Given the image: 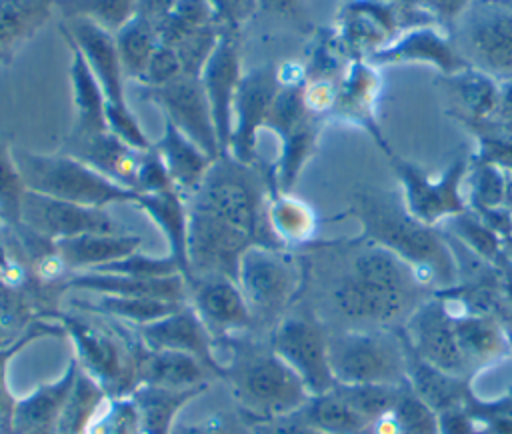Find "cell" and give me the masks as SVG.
I'll return each instance as SVG.
<instances>
[{"mask_svg": "<svg viewBox=\"0 0 512 434\" xmlns=\"http://www.w3.org/2000/svg\"><path fill=\"white\" fill-rule=\"evenodd\" d=\"M136 374L138 386L188 390L206 386V378L212 372L190 354L174 350H148L142 346Z\"/></svg>", "mask_w": 512, "mask_h": 434, "instance_id": "obj_22", "label": "cell"}, {"mask_svg": "<svg viewBox=\"0 0 512 434\" xmlns=\"http://www.w3.org/2000/svg\"><path fill=\"white\" fill-rule=\"evenodd\" d=\"M12 152L26 190L96 208H106L118 202L134 204L138 198V192L120 186L92 166L64 152L38 154L22 148Z\"/></svg>", "mask_w": 512, "mask_h": 434, "instance_id": "obj_3", "label": "cell"}, {"mask_svg": "<svg viewBox=\"0 0 512 434\" xmlns=\"http://www.w3.org/2000/svg\"><path fill=\"white\" fill-rule=\"evenodd\" d=\"M278 90L280 76L274 66H260L242 74L234 100V122L226 154L242 164H252L258 130L264 128Z\"/></svg>", "mask_w": 512, "mask_h": 434, "instance_id": "obj_12", "label": "cell"}, {"mask_svg": "<svg viewBox=\"0 0 512 434\" xmlns=\"http://www.w3.org/2000/svg\"><path fill=\"white\" fill-rule=\"evenodd\" d=\"M142 238L124 232H90L52 242L62 264L72 272H86L140 250Z\"/></svg>", "mask_w": 512, "mask_h": 434, "instance_id": "obj_19", "label": "cell"}, {"mask_svg": "<svg viewBox=\"0 0 512 434\" xmlns=\"http://www.w3.org/2000/svg\"><path fill=\"white\" fill-rule=\"evenodd\" d=\"M164 234L170 256L178 262L184 280L190 278L188 268V204L186 198L176 190H164L154 194H138L134 202Z\"/></svg>", "mask_w": 512, "mask_h": 434, "instance_id": "obj_23", "label": "cell"}, {"mask_svg": "<svg viewBox=\"0 0 512 434\" xmlns=\"http://www.w3.org/2000/svg\"><path fill=\"white\" fill-rule=\"evenodd\" d=\"M86 272H104V274H118V276H132V278H146V280L168 278L176 274L182 276L178 262L170 254L156 258V256H146L140 250L126 258L114 260L110 264H104Z\"/></svg>", "mask_w": 512, "mask_h": 434, "instance_id": "obj_37", "label": "cell"}, {"mask_svg": "<svg viewBox=\"0 0 512 434\" xmlns=\"http://www.w3.org/2000/svg\"><path fill=\"white\" fill-rule=\"evenodd\" d=\"M304 422L316 430H326L334 434H348L364 426L368 420L362 416L336 388H330L324 394L310 396L302 406Z\"/></svg>", "mask_w": 512, "mask_h": 434, "instance_id": "obj_30", "label": "cell"}, {"mask_svg": "<svg viewBox=\"0 0 512 434\" xmlns=\"http://www.w3.org/2000/svg\"><path fill=\"white\" fill-rule=\"evenodd\" d=\"M152 148L164 162L174 188L184 198L196 190L214 160L168 118H164L162 136L152 142Z\"/></svg>", "mask_w": 512, "mask_h": 434, "instance_id": "obj_20", "label": "cell"}, {"mask_svg": "<svg viewBox=\"0 0 512 434\" xmlns=\"http://www.w3.org/2000/svg\"><path fill=\"white\" fill-rule=\"evenodd\" d=\"M70 46V82H72V96H74V108H76V124L74 132H102L106 128V96L102 92V86L94 72L90 70L86 58L78 50L76 44L66 40Z\"/></svg>", "mask_w": 512, "mask_h": 434, "instance_id": "obj_26", "label": "cell"}, {"mask_svg": "<svg viewBox=\"0 0 512 434\" xmlns=\"http://www.w3.org/2000/svg\"><path fill=\"white\" fill-rule=\"evenodd\" d=\"M254 2L256 0H210V4L214 8L216 24L226 22L230 28L252 12Z\"/></svg>", "mask_w": 512, "mask_h": 434, "instance_id": "obj_43", "label": "cell"}, {"mask_svg": "<svg viewBox=\"0 0 512 434\" xmlns=\"http://www.w3.org/2000/svg\"><path fill=\"white\" fill-rule=\"evenodd\" d=\"M142 96L160 106L164 118L180 128L208 156L216 160L222 154L200 76L180 74L162 86H142Z\"/></svg>", "mask_w": 512, "mask_h": 434, "instance_id": "obj_9", "label": "cell"}, {"mask_svg": "<svg viewBox=\"0 0 512 434\" xmlns=\"http://www.w3.org/2000/svg\"><path fill=\"white\" fill-rule=\"evenodd\" d=\"M356 214L364 224V232L374 244L394 252L406 264L424 268L438 282L454 280V262L444 242L412 212L398 206L386 194H360Z\"/></svg>", "mask_w": 512, "mask_h": 434, "instance_id": "obj_2", "label": "cell"}, {"mask_svg": "<svg viewBox=\"0 0 512 434\" xmlns=\"http://www.w3.org/2000/svg\"><path fill=\"white\" fill-rule=\"evenodd\" d=\"M382 56L386 60H426V62H434L446 72L464 70L462 58H458L456 52L434 34L410 36Z\"/></svg>", "mask_w": 512, "mask_h": 434, "instance_id": "obj_35", "label": "cell"}, {"mask_svg": "<svg viewBox=\"0 0 512 434\" xmlns=\"http://www.w3.org/2000/svg\"><path fill=\"white\" fill-rule=\"evenodd\" d=\"M268 222L280 244L304 240L314 228L310 208L286 194H278L268 206Z\"/></svg>", "mask_w": 512, "mask_h": 434, "instance_id": "obj_34", "label": "cell"}, {"mask_svg": "<svg viewBox=\"0 0 512 434\" xmlns=\"http://www.w3.org/2000/svg\"><path fill=\"white\" fill-rule=\"evenodd\" d=\"M460 166L448 172L442 180L430 182L418 170L404 166L402 176L408 188L410 212L424 224L436 220L442 214L460 210V200L456 194Z\"/></svg>", "mask_w": 512, "mask_h": 434, "instance_id": "obj_27", "label": "cell"}, {"mask_svg": "<svg viewBox=\"0 0 512 434\" xmlns=\"http://www.w3.org/2000/svg\"><path fill=\"white\" fill-rule=\"evenodd\" d=\"M114 38L124 76L140 80L160 44L156 26L140 16H132L118 32H114Z\"/></svg>", "mask_w": 512, "mask_h": 434, "instance_id": "obj_31", "label": "cell"}, {"mask_svg": "<svg viewBox=\"0 0 512 434\" xmlns=\"http://www.w3.org/2000/svg\"><path fill=\"white\" fill-rule=\"evenodd\" d=\"M190 306L206 324L210 334L224 336L246 330L252 322L250 308L236 280L222 274L192 276L188 282Z\"/></svg>", "mask_w": 512, "mask_h": 434, "instance_id": "obj_15", "label": "cell"}, {"mask_svg": "<svg viewBox=\"0 0 512 434\" xmlns=\"http://www.w3.org/2000/svg\"><path fill=\"white\" fill-rule=\"evenodd\" d=\"M66 288L94 292V294H114V296H146L160 298L172 302H186L188 286L184 276H168V278H132L104 272H74L66 284Z\"/></svg>", "mask_w": 512, "mask_h": 434, "instance_id": "obj_21", "label": "cell"}, {"mask_svg": "<svg viewBox=\"0 0 512 434\" xmlns=\"http://www.w3.org/2000/svg\"><path fill=\"white\" fill-rule=\"evenodd\" d=\"M74 306H80L88 312H96L102 316H110L114 320H124L134 324L136 328L148 322H154L170 312H174L184 302L146 298V296H114V294H96L90 300H72Z\"/></svg>", "mask_w": 512, "mask_h": 434, "instance_id": "obj_28", "label": "cell"}, {"mask_svg": "<svg viewBox=\"0 0 512 434\" xmlns=\"http://www.w3.org/2000/svg\"><path fill=\"white\" fill-rule=\"evenodd\" d=\"M236 398L260 414L282 416L304 406L310 398L296 372L268 346L238 352L224 366Z\"/></svg>", "mask_w": 512, "mask_h": 434, "instance_id": "obj_5", "label": "cell"}, {"mask_svg": "<svg viewBox=\"0 0 512 434\" xmlns=\"http://www.w3.org/2000/svg\"><path fill=\"white\" fill-rule=\"evenodd\" d=\"M62 34L78 46L90 70L98 78L108 104H126L124 70L116 48V38L110 30L88 18H64Z\"/></svg>", "mask_w": 512, "mask_h": 434, "instance_id": "obj_17", "label": "cell"}, {"mask_svg": "<svg viewBox=\"0 0 512 434\" xmlns=\"http://www.w3.org/2000/svg\"><path fill=\"white\" fill-rule=\"evenodd\" d=\"M222 36V30H216V24L198 28L190 32L184 40H180L174 50L178 54L182 74L200 76L202 68L206 66L208 58L212 56L214 48L218 46V40Z\"/></svg>", "mask_w": 512, "mask_h": 434, "instance_id": "obj_38", "label": "cell"}, {"mask_svg": "<svg viewBox=\"0 0 512 434\" xmlns=\"http://www.w3.org/2000/svg\"><path fill=\"white\" fill-rule=\"evenodd\" d=\"M406 340L420 358L444 372L462 376L468 368L458 344L454 318L442 302H428L412 312Z\"/></svg>", "mask_w": 512, "mask_h": 434, "instance_id": "obj_16", "label": "cell"}, {"mask_svg": "<svg viewBox=\"0 0 512 434\" xmlns=\"http://www.w3.org/2000/svg\"><path fill=\"white\" fill-rule=\"evenodd\" d=\"M56 0H0V62L24 42L44 20Z\"/></svg>", "mask_w": 512, "mask_h": 434, "instance_id": "obj_29", "label": "cell"}, {"mask_svg": "<svg viewBox=\"0 0 512 434\" xmlns=\"http://www.w3.org/2000/svg\"><path fill=\"white\" fill-rule=\"evenodd\" d=\"M238 286L250 308L252 320H276L290 302L298 274L290 258L272 246H250L238 266Z\"/></svg>", "mask_w": 512, "mask_h": 434, "instance_id": "obj_7", "label": "cell"}, {"mask_svg": "<svg viewBox=\"0 0 512 434\" xmlns=\"http://www.w3.org/2000/svg\"><path fill=\"white\" fill-rule=\"evenodd\" d=\"M18 228H24L30 234L48 242L90 232H120L118 224L106 212V208L82 206L32 190L24 192Z\"/></svg>", "mask_w": 512, "mask_h": 434, "instance_id": "obj_10", "label": "cell"}, {"mask_svg": "<svg viewBox=\"0 0 512 434\" xmlns=\"http://www.w3.org/2000/svg\"><path fill=\"white\" fill-rule=\"evenodd\" d=\"M58 322L76 346V362L80 370L98 384V388L110 394H124V390L138 386L136 366L140 352L128 356L122 338L116 332L102 330L74 316H60Z\"/></svg>", "mask_w": 512, "mask_h": 434, "instance_id": "obj_6", "label": "cell"}, {"mask_svg": "<svg viewBox=\"0 0 512 434\" xmlns=\"http://www.w3.org/2000/svg\"><path fill=\"white\" fill-rule=\"evenodd\" d=\"M454 328H456L462 356L468 366L472 362L480 364V362L498 358L500 354L506 352V340L500 328L486 318H480V316L454 318Z\"/></svg>", "mask_w": 512, "mask_h": 434, "instance_id": "obj_32", "label": "cell"}, {"mask_svg": "<svg viewBox=\"0 0 512 434\" xmlns=\"http://www.w3.org/2000/svg\"><path fill=\"white\" fill-rule=\"evenodd\" d=\"M104 116H106V128L112 134H116L120 140H124L128 146H132L136 150H148L152 146V142L144 134L140 122L136 120V116L132 114L128 104L118 106V104L106 102Z\"/></svg>", "mask_w": 512, "mask_h": 434, "instance_id": "obj_39", "label": "cell"}, {"mask_svg": "<svg viewBox=\"0 0 512 434\" xmlns=\"http://www.w3.org/2000/svg\"><path fill=\"white\" fill-rule=\"evenodd\" d=\"M458 92L474 112H486L496 102V88L486 76L464 74L458 84Z\"/></svg>", "mask_w": 512, "mask_h": 434, "instance_id": "obj_42", "label": "cell"}, {"mask_svg": "<svg viewBox=\"0 0 512 434\" xmlns=\"http://www.w3.org/2000/svg\"><path fill=\"white\" fill-rule=\"evenodd\" d=\"M328 358L338 384L402 386L406 340L388 330H346L328 336Z\"/></svg>", "mask_w": 512, "mask_h": 434, "instance_id": "obj_4", "label": "cell"}, {"mask_svg": "<svg viewBox=\"0 0 512 434\" xmlns=\"http://www.w3.org/2000/svg\"><path fill=\"white\" fill-rule=\"evenodd\" d=\"M470 50L490 72L512 76V14L492 10L470 26Z\"/></svg>", "mask_w": 512, "mask_h": 434, "instance_id": "obj_24", "label": "cell"}, {"mask_svg": "<svg viewBox=\"0 0 512 434\" xmlns=\"http://www.w3.org/2000/svg\"><path fill=\"white\" fill-rule=\"evenodd\" d=\"M258 434H318L316 428L310 424L302 422H278V424H268L258 430Z\"/></svg>", "mask_w": 512, "mask_h": 434, "instance_id": "obj_45", "label": "cell"}, {"mask_svg": "<svg viewBox=\"0 0 512 434\" xmlns=\"http://www.w3.org/2000/svg\"><path fill=\"white\" fill-rule=\"evenodd\" d=\"M62 152L82 160L84 164L92 166L120 186L134 190L136 170L144 150L128 146L110 130L90 134L72 130L62 146Z\"/></svg>", "mask_w": 512, "mask_h": 434, "instance_id": "obj_18", "label": "cell"}, {"mask_svg": "<svg viewBox=\"0 0 512 434\" xmlns=\"http://www.w3.org/2000/svg\"><path fill=\"white\" fill-rule=\"evenodd\" d=\"M242 78L240 70V54L238 44L232 38L230 30H222L218 46L214 48L212 56L208 58L206 66L200 72V82L204 86L220 152H228V142L232 134L234 122V100L238 92V84Z\"/></svg>", "mask_w": 512, "mask_h": 434, "instance_id": "obj_14", "label": "cell"}, {"mask_svg": "<svg viewBox=\"0 0 512 434\" xmlns=\"http://www.w3.org/2000/svg\"><path fill=\"white\" fill-rule=\"evenodd\" d=\"M80 366L76 358H72L64 370V374L50 384L36 388L24 400L14 406V424L24 432H32L48 426L56 414L66 406L74 384L78 380Z\"/></svg>", "mask_w": 512, "mask_h": 434, "instance_id": "obj_25", "label": "cell"}, {"mask_svg": "<svg viewBox=\"0 0 512 434\" xmlns=\"http://www.w3.org/2000/svg\"><path fill=\"white\" fill-rule=\"evenodd\" d=\"M176 2L178 0H136L134 16H140L156 26L170 14Z\"/></svg>", "mask_w": 512, "mask_h": 434, "instance_id": "obj_44", "label": "cell"}, {"mask_svg": "<svg viewBox=\"0 0 512 434\" xmlns=\"http://www.w3.org/2000/svg\"><path fill=\"white\" fill-rule=\"evenodd\" d=\"M174 188L168 170L164 162L160 160L158 152L150 146L148 150L142 152L140 164L136 170V182H134V192L138 194H154V192H164Z\"/></svg>", "mask_w": 512, "mask_h": 434, "instance_id": "obj_40", "label": "cell"}, {"mask_svg": "<svg viewBox=\"0 0 512 434\" xmlns=\"http://www.w3.org/2000/svg\"><path fill=\"white\" fill-rule=\"evenodd\" d=\"M270 348L296 372L310 396L334 388L336 380L328 358V334L316 320L306 316L280 320L272 330Z\"/></svg>", "mask_w": 512, "mask_h": 434, "instance_id": "obj_8", "label": "cell"}, {"mask_svg": "<svg viewBox=\"0 0 512 434\" xmlns=\"http://www.w3.org/2000/svg\"><path fill=\"white\" fill-rule=\"evenodd\" d=\"M416 284H392L368 278L358 272L346 274L332 290L334 306L340 314L360 322L388 324L404 316L414 306Z\"/></svg>", "mask_w": 512, "mask_h": 434, "instance_id": "obj_11", "label": "cell"}, {"mask_svg": "<svg viewBox=\"0 0 512 434\" xmlns=\"http://www.w3.org/2000/svg\"><path fill=\"white\" fill-rule=\"evenodd\" d=\"M138 338L148 350H174L200 360L212 374L224 378V364L216 358L214 336L190 304L136 328Z\"/></svg>", "mask_w": 512, "mask_h": 434, "instance_id": "obj_13", "label": "cell"}, {"mask_svg": "<svg viewBox=\"0 0 512 434\" xmlns=\"http://www.w3.org/2000/svg\"><path fill=\"white\" fill-rule=\"evenodd\" d=\"M180 74H182V66L176 50L170 46L158 44L138 82L142 86H162Z\"/></svg>", "mask_w": 512, "mask_h": 434, "instance_id": "obj_41", "label": "cell"}, {"mask_svg": "<svg viewBox=\"0 0 512 434\" xmlns=\"http://www.w3.org/2000/svg\"><path fill=\"white\" fill-rule=\"evenodd\" d=\"M186 204L252 236L262 246L282 248L270 228L264 184L252 164L220 154L196 190L186 196Z\"/></svg>", "mask_w": 512, "mask_h": 434, "instance_id": "obj_1", "label": "cell"}, {"mask_svg": "<svg viewBox=\"0 0 512 434\" xmlns=\"http://www.w3.org/2000/svg\"><path fill=\"white\" fill-rule=\"evenodd\" d=\"M26 186L14 160L12 148L0 140V218L10 226H20V208Z\"/></svg>", "mask_w": 512, "mask_h": 434, "instance_id": "obj_36", "label": "cell"}, {"mask_svg": "<svg viewBox=\"0 0 512 434\" xmlns=\"http://www.w3.org/2000/svg\"><path fill=\"white\" fill-rule=\"evenodd\" d=\"M54 6L64 18H88L112 34L136 12V0H56Z\"/></svg>", "mask_w": 512, "mask_h": 434, "instance_id": "obj_33", "label": "cell"}, {"mask_svg": "<svg viewBox=\"0 0 512 434\" xmlns=\"http://www.w3.org/2000/svg\"><path fill=\"white\" fill-rule=\"evenodd\" d=\"M44 428H46V426H44ZM32 432H34V434H40V432H42V428H38V430H32Z\"/></svg>", "mask_w": 512, "mask_h": 434, "instance_id": "obj_46", "label": "cell"}]
</instances>
